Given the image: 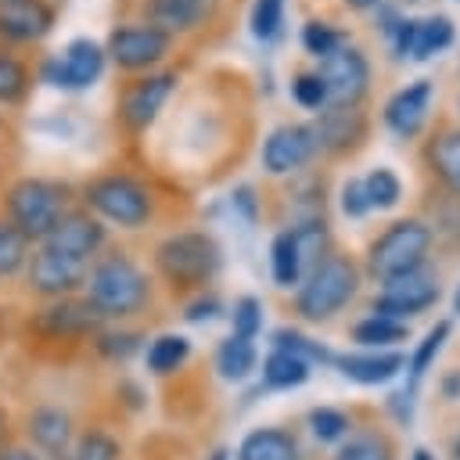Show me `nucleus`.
Wrapping results in <instances>:
<instances>
[{
	"label": "nucleus",
	"instance_id": "27",
	"mask_svg": "<svg viewBox=\"0 0 460 460\" xmlns=\"http://www.w3.org/2000/svg\"><path fill=\"white\" fill-rule=\"evenodd\" d=\"M255 359H259L255 345H252L248 338H237V334L223 338L219 349H216V370H219V377H226V381H244V377L255 370Z\"/></svg>",
	"mask_w": 460,
	"mask_h": 460
},
{
	"label": "nucleus",
	"instance_id": "16",
	"mask_svg": "<svg viewBox=\"0 0 460 460\" xmlns=\"http://www.w3.org/2000/svg\"><path fill=\"white\" fill-rule=\"evenodd\" d=\"M435 302H438V277L428 266H420V270H410V273H402L395 280H385V288L374 298L370 313L406 323V316H417V313L431 309Z\"/></svg>",
	"mask_w": 460,
	"mask_h": 460
},
{
	"label": "nucleus",
	"instance_id": "17",
	"mask_svg": "<svg viewBox=\"0 0 460 460\" xmlns=\"http://www.w3.org/2000/svg\"><path fill=\"white\" fill-rule=\"evenodd\" d=\"M40 244L50 248V252H61V255H68V259L93 262V259L101 255V248L108 244V226H104L93 212H86L83 205H72V208L58 219V226H54Z\"/></svg>",
	"mask_w": 460,
	"mask_h": 460
},
{
	"label": "nucleus",
	"instance_id": "35",
	"mask_svg": "<svg viewBox=\"0 0 460 460\" xmlns=\"http://www.w3.org/2000/svg\"><path fill=\"white\" fill-rule=\"evenodd\" d=\"M29 252H32V244L0 216V280L22 273L29 262Z\"/></svg>",
	"mask_w": 460,
	"mask_h": 460
},
{
	"label": "nucleus",
	"instance_id": "13",
	"mask_svg": "<svg viewBox=\"0 0 460 460\" xmlns=\"http://www.w3.org/2000/svg\"><path fill=\"white\" fill-rule=\"evenodd\" d=\"M309 126L316 137V151L331 158H349L370 140V119L359 104H327Z\"/></svg>",
	"mask_w": 460,
	"mask_h": 460
},
{
	"label": "nucleus",
	"instance_id": "41",
	"mask_svg": "<svg viewBox=\"0 0 460 460\" xmlns=\"http://www.w3.org/2000/svg\"><path fill=\"white\" fill-rule=\"evenodd\" d=\"M68 460H119V442L104 431H90L75 442L72 456Z\"/></svg>",
	"mask_w": 460,
	"mask_h": 460
},
{
	"label": "nucleus",
	"instance_id": "39",
	"mask_svg": "<svg viewBox=\"0 0 460 460\" xmlns=\"http://www.w3.org/2000/svg\"><path fill=\"white\" fill-rule=\"evenodd\" d=\"M90 341H93V349H97L101 356H108V359H126V356H133V352L140 349V334H137V331H108V327H101Z\"/></svg>",
	"mask_w": 460,
	"mask_h": 460
},
{
	"label": "nucleus",
	"instance_id": "32",
	"mask_svg": "<svg viewBox=\"0 0 460 460\" xmlns=\"http://www.w3.org/2000/svg\"><path fill=\"white\" fill-rule=\"evenodd\" d=\"M341 43H349V36H345L338 25L323 22V18H309V22L302 25V47H305V54L316 58V61H323L327 54H334Z\"/></svg>",
	"mask_w": 460,
	"mask_h": 460
},
{
	"label": "nucleus",
	"instance_id": "53",
	"mask_svg": "<svg viewBox=\"0 0 460 460\" xmlns=\"http://www.w3.org/2000/svg\"><path fill=\"white\" fill-rule=\"evenodd\" d=\"M226 456H230V453H226V449H216V453H212V456H208V460H226Z\"/></svg>",
	"mask_w": 460,
	"mask_h": 460
},
{
	"label": "nucleus",
	"instance_id": "8",
	"mask_svg": "<svg viewBox=\"0 0 460 460\" xmlns=\"http://www.w3.org/2000/svg\"><path fill=\"white\" fill-rule=\"evenodd\" d=\"M176 50H180V43L169 32H162L147 22H133V18L115 22L104 40V54L122 75H144V72L165 68Z\"/></svg>",
	"mask_w": 460,
	"mask_h": 460
},
{
	"label": "nucleus",
	"instance_id": "50",
	"mask_svg": "<svg viewBox=\"0 0 460 460\" xmlns=\"http://www.w3.org/2000/svg\"><path fill=\"white\" fill-rule=\"evenodd\" d=\"M7 183V158H4V144H0V190Z\"/></svg>",
	"mask_w": 460,
	"mask_h": 460
},
{
	"label": "nucleus",
	"instance_id": "28",
	"mask_svg": "<svg viewBox=\"0 0 460 460\" xmlns=\"http://www.w3.org/2000/svg\"><path fill=\"white\" fill-rule=\"evenodd\" d=\"M410 338V323L402 320H388V316H363L356 327H352V341H359L363 349H385V345H399Z\"/></svg>",
	"mask_w": 460,
	"mask_h": 460
},
{
	"label": "nucleus",
	"instance_id": "56",
	"mask_svg": "<svg viewBox=\"0 0 460 460\" xmlns=\"http://www.w3.org/2000/svg\"><path fill=\"white\" fill-rule=\"evenodd\" d=\"M0 4H7V0H0Z\"/></svg>",
	"mask_w": 460,
	"mask_h": 460
},
{
	"label": "nucleus",
	"instance_id": "9",
	"mask_svg": "<svg viewBox=\"0 0 460 460\" xmlns=\"http://www.w3.org/2000/svg\"><path fill=\"white\" fill-rule=\"evenodd\" d=\"M431 241H435V234H431V226L424 219H395L367 248L370 277H377L385 284V280H395V277H402L410 270H420L428 262Z\"/></svg>",
	"mask_w": 460,
	"mask_h": 460
},
{
	"label": "nucleus",
	"instance_id": "5",
	"mask_svg": "<svg viewBox=\"0 0 460 460\" xmlns=\"http://www.w3.org/2000/svg\"><path fill=\"white\" fill-rule=\"evenodd\" d=\"M180 83H183V72L176 65H165V68H155L144 75H126L115 90V108H111L119 137L122 140L147 137L155 129V122L162 119L169 97L180 90Z\"/></svg>",
	"mask_w": 460,
	"mask_h": 460
},
{
	"label": "nucleus",
	"instance_id": "7",
	"mask_svg": "<svg viewBox=\"0 0 460 460\" xmlns=\"http://www.w3.org/2000/svg\"><path fill=\"white\" fill-rule=\"evenodd\" d=\"M104 68H108V54H104V43L93 36H72L61 50L40 54L32 61L36 83H43L58 93H83V90L97 86Z\"/></svg>",
	"mask_w": 460,
	"mask_h": 460
},
{
	"label": "nucleus",
	"instance_id": "52",
	"mask_svg": "<svg viewBox=\"0 0 460 460\" xmlns=\"http://www.w3.org/2000/svg\"><path fill=\"white\" fill-rule=\"evenodd\" d=\"M453 313L460 316V288H456V295H453Z\"/></svg>",
	"mask_w": 460,
	"mask_h": 460
},
{
	"label": "nucleus",
	"instance_id": "49",
	"mask_svg": "<svg viewBox=\"0 0 460 460\" xmlns=\"http://www.w3.org/2000/svg\"><path fill=\"white\" fill-rule=\"evenodd\" d=\"M0 140H4V144L14 140V133H11V115H7V111H0Z\"/></svg>",
	"mask_w": 460,
	"mask_h": 460
},
{
	"label": "nucleus",
	"instance_id": "30",
	"mask_svg": "<svg viewBox=\"0 0 460 460\" xmlns=\"http://www.w3.org/2000/svg\"><path fill=\"white\" fill-rule=\"evenodd\" d=\"M305 377H309V363L298 359V356H291V352L273 349L262 359V381H266V388H298Z\"/></svg>",
	"mask_w": 460,
	"mask_h": 460
},
{
	"label": "nucleus",
	"instance_id": "44",
	"mask_svg": "<svg viewBox=\"0 0 460 460\" xmlns=\"http://www.w3.org/2000/svg\"><path fill=\"white\" fill-rule=\"evenodd\" d=\"M413 36H417V18H413V14H402V22L395 25V32L388 36V43H392V58H395V61H406V58H410V50H413Z\"/></svg>",
	"mask_w": 460,
	"mask_h": 460
},
{
	"label": "nucleus",
	"instance_id": "33",
	"mask_svg": "<svg viewBox=\"0 0 460 460\" xmlns=\"http://www.w3.org/2000/svg\"><path fill=\"white\" fill-rule=\"evenodd\" d=\"M449 331H453V323H449V320H438V323L424 334V341L417 345V352L410 356V363H406V370H410V392L417 388V381L428 374V367H431V363H435V356L442 352V345H446Z\"/></svg>",
	"mask_w": 460,
	"mask_h": 460
},
{
	"label": "nucleus",
	"instance_id": "4",
	"mask_svg": "<svg viewBox=\"0 0 460 460\" xmlns=\"http://www.w3.org/2000/svg\"><path fill=\"white\" fill-rule=\"evenodd\" d=\"M223 266V248L208 230H172L155 244V270L172 291H205Z\"/></svg>",
	"mask_w": 460,
	"mask_h": 460
},
{
	"label": "nucleus",
	"instance_id": "43",
	"mask_svg": "<svg viewBox=\"0 0 460 460\" xmlns=\"http://www.w3.org/2000/svg\"><path fill=\"white\" fill-rule=\"evenodd\" d=\"M338 205H341V212H345L349 219H363V216L370 212V201H367V194H363V176H349V180L341 183Z\"/></svg>",
	"mask_w": 460,
	"mask_h": 460
},
{
	"label": "nucleus",
	"instance_id": "42",
	"mask_svg": "<svg viewBox=\"0 0 460 460\" xmlns=\"http://www.w3.org/2000/svg\"><path fill=\"white\" fill-rule=\"evenodd\" d=\"M309 428H313V435H316L320 442H334V438H341V435L349 431V417H345L341 410L320 406V410L309 413Z\"/></svg>",
	"mask_w": 460,
	"mask_h": 460
},
{
	"label": "nucleus",
	"instance_id": "2",
	"mask_svg": "<svg viewBox=\"0 0 460 460\" xmlns=\"http://www.w3.org/2000/svg\"><path fill=\"white\" fill-rule=\"evenodd\" d=\"M75 201L93 212L101 223L119 230H144L155 219V190L144 176L129 169H101L86 176L75 190Z\"/></svg>",
	"mask_w": 460,
	"mask_h": 460
},
{
	"label": "nucleus",
	"instance_id": "15",
	"mask_svg": "<svg viewBox=\"0 0 460 460\" xmlns=\"http://www.w3.org/2000/svg\"><path fill=\"white\" fill-rule=\"evenodd\" d=\"M327 86V104H359L370 90V61L356 43H341L316 68Z\"/></svg>",
	"mask_w": 460,
	"mask_h": 460
},
{
	"label": "nucleus",
	"instance_id": "12",
	"mask_svg": "<svg viewBox=\"0 0 460 460\" xmlns=\"http://www.w3.org/2000/svg\"><path fill=\"white\" fill-rule=\"evenodd\" d=\"M86 270L90 262H79V259H68L61 252H50L43 244H32L29 252V262H25V284L32 295L54 302V298H68V295H79L83 291V280H86Z\"/></svg>",
	"mask_w": 460,
	"mask_h": 460
},
{
	"label": "nucleus",
	"instance_id": "40",
	"mask_svg": "<svg viewBox=\"0 0 460 460\" xmlns=\"http://www.w3.org/2000/svg\"><path fill=\"white\" fill-rule=\"evenodd\" d=\"M230 320H234V334H237V338L255 341V334L262 331V302H259L255 295H241V298L234 302Z\"/></svg>",
	"mask_w": 460,
	"mask_h": 460
},
{
	"label": "nucleus",
	"instance_id": "45",
	"mask_svg": "<svg viewBox=\"0 0 460 460\" xmlns=\"http://www.w3.org/2000/svg\"><path fill=\"white\" fill-rule=\"evenodd\" d=\"M219 298L216 295H205V291H198V298L194 302H187V309H183V316L190 320V323H205V320H216L219 316Z\"/></svg>",
	"mask_w": 460,
	"mask_h": 460
},
{
	"label": "nucleus",
	"instance_id": "3",
	"mask_svg": "<svg viewBox=\"0 0 460 460\" xmlns=\"http://www.w3.org/2000/svg\"><path fill=\"white\" fill-rule=\"evenodd\" d=\"M83 298L104 316V323L108 320H126V316H137V313L147 309L151 280L126 252L97 255L86 270Z\"/></svg>",
	"mask_w": 460,
	"mask_h": 460
},
{
	"label": "nucleus",
	"instance_id": "18",
	"mask_svg": "<svg viewBox=\"0 0 460 460\" xmlns=\"http://www.w3.org/2000/svg\"><path fill=\"white\" fill-rule=\"evenodd\" d=\"M36 331L50 341H83L93 338L104 327V316L83 298V295H68V298H54L36 313Z\"/></svg>",
	"mask_w": 460,
	"mask_h": 460
},
{
	"label": "nucleus",
	"instance_id": "48",
	"mask_svg": "<svg viewBox=\"0 0 460 460\" xmlns=\"http://www.w3.org/2000/svg\"><path fill=\"white\" fill-rule=\"evenodd\" d=\"M0 460H40L36 453H29V449H7Z\"/></svg>",
	"mask_w": 460,
	"mask_h": 460
},
{
	"label": "nucleus",
	"instance_id": "46",
	"mask_svg": "<svg viewBox=\"0 0 460 460\" xmlns=\"http://www.w3.org/2000/svg\"><path fill=\"white\" fill-rule=\"evenodd\" d=\"M230 205L248 219V223H255L259 219V198H255V190L248 187V183H241V187H234V194H230Z\"/></svg>",
	"mask_w": 460,
	"mask_h": 460
},
{
	"label": "nucleus",
	"instance_id": "36",
	"mask_svg": "<svg viewBox=\"0 0 460 460\" xmlns=\"http://www.w3.org/2000/svg\"><path fill=\"white\" fill-rule=\"evenodd\" d=\"M273 349L291 352V356L305 359L309 367H313V363H334V352H327L320 341H313V338H305V334H298V331H291V327L273 331Z\"/></svg>",
	"mask_w": 460,
	"mask_h": 460
},
{
	"label": "nucleus",
	"instance_id": "1",
	"mask_svg": "<svg viewBox=\"0 0 460 460\" xmlns=\"http://www.w3.org/2000/svg\"><path fill=\"white\" fill-rule=\"evenodd\" d=\"M72 205H75V187L61 176L22 172V176L7 180L0 190V216L29 244H40Z\"/></svg>",
	"mask_w": 460,
	"mask_h": 460
},
{
	"label": "nucleus",
	"instance_id": "24",
	"mask_svg": "<svg viewBox=\"0 0 460 460\" xmlns=\"http://www.w3.org/2000/svg\"><path fill=\"white\" fill-rule=\"evenodd\" d=\"M237 460H298V442L280 428H259L241 438Z\"/></svg>",
	"mask_w": 460,
	"mask_h": 460
},
{
	"label": "nucleus",
	"instance_id": "6",
	"mask_svg": "<svg viewBox=\"0 0 460 460\" xmlns=\"http://www.w3.org/2000/svg\"><path fill=\"white\" fill-rule=\"evenodd\" d=\"M359 291V266L349 255H323L295 288V313L309 323H323L341 313Z\"/></svg>",
	"mask_w": 460,
	"mask_h": 460
},
{
	"label": "nucleus",
	"instance_id": "11",
	"mask_svg": "<svg viewBox=\"0 0 460 460\" xmlns=\"http://www.w3.org/2000/svg\"><path fill=\"white\" fill-rule=\"evenodd\" d=\"M58 0H7L0 4V50L25 54L40 47L58 25Z\"/></svg>",
	"mask_w": 460,
	"mask_h": 460
},
{
	"label": "nucleus",
	"instance_id": "37",
	"mask_svg": "<svg viewBox=\"0 0 460 460\" xmlns=\"http://www.w3.org/2000/svg\"><path fill=\"white\" fill-rule=\"evenodd\" d=\"M334 460H392V446L385 435L377 431H363V435H352Z\"/></svg>",
	"mask_w": 460,
	"mask_h": 460
},
{
	"label": "nucleus",
	"instance_id": "31",
	"mask_svg": "<svg viewBox=\"0 0 460 460\" xmlns=\"http://www.w3.org/2000/svg\"><path fill=\"white\" fill-rule=\"evenodd\" d=\"M363 194H367L370 208L388 212V208H395V205L402 201V180H399L395 169L377 165V169H370V172L363 176Z\"/></svg>",
	"mask_w": 460,
	"mask_h": 460
},
{
	"label": "nucleus",
	"instance_id": "14",
	"mask_svg": "<svg viewBox=\"0 0 460 460\" xmlns=\"http://www.w3.org/2000/svg\"><path fill=\"white\" fill-rule=\"evenodd\" d=\"M316 137L309 122H280L262 137V169L270 176H295L316 158Z\"/></svg>",
	"mask_w": 460,
	"mask_h": 460
},
{
	"label": "nucleus",
	"instance_id": "29",
	"mask_svg": "<svg viewBox=\"0 0 460 460\" xmlns=\"http://www.w3.org/2000/svg\"><path fill=\"white\" fill-rule=\"evenodd\" d=\"M187 356H190V338H183V334H158L147 345V356L144 359H147V370L151 374L165 377V374L180 370L187 363Z\"/></svg>",
	"mask_w": 460,
	"mask_h": 460
},
{
	"label": "nucleus",
	"instance_id": "26",
	"mask_svg": "<svg viewBox=\"0 0 460 460\" xmlns=\"http://www.w3.org/2000/svg\"><path fill=\"white\" fill-rule=\"evenodd\" d=\"M453 40H456V25H453V18H446V14L417 18V36H413V50H410V58H413V61H431L435 54L449 50Z\"/></svg>",
	"mask_w": 460,
	"mask_h": 460
},
{
	"label": "nucleus",
	"instance_id": "20",
	"mask_svg": "<svg viewBox=\"0 0 460 460\" xmlns=\"http://www.w3.org/2000/svg\"><path fill=\"white\" fill-rule=\"evenodd\" d=\"M334 367L356 381V385H385L392 381L402 367H406V356L395 352V349H370V352H345V356H334Z\"/></svg>",
	"mask_w": 460,
	"mask_h": 460
},
{
	"label": "nucleus",
	"instance_id": "10",
	"mask_svg": "<svg viewBox=\"0 0 460 460\" xmlns=\"http://www.w3.org/2000/svg\"><path fill=\"white\" fill-rule=\"evenodd\" d=\"M230 4L237 0H126L122 11L133 22H147L169 32L176 43H183V40H201L212 25H219Z\"/></svg>",
	"mask_w": 460,
	"mask_h": 460
},
{
	"label": "nucleus",
	"instance_id": "55",
	"mask_svg": "<svg viewBox=\"0 0 460 460\" xmlns=\"http://www.w3.org/2000/svg\"><path fill=\"white\" fill-rule=\"evenodd\" d=\"M456 115H460V101H456Z\"/></svg>",
	"mask_w": 460,
	"mask_h": 460
},
{
	"label": "nucleus",
	"instance_id": "22",
	"mask_svg": "<svg viewBox=\"0 0 460 460\" xmlns=\"http://www.w3.org/2000/svg\"><path fill=\"white\" fill-rule=\"evenodd\" d=\"M424 165L449 194L460 198V126H442L438 133H431L424 147Z\"/></svg>",
	"mask_w": 460,
	"mask_h": 460
},
{
	"label": "nucleus",
	"instance_id": "54",
	"mask_svg": "<svg viewBox=\"0 0 460 460\" xmlns=\"http://www.w3.org/2000/svg\"><path fill=\"white\" fill-rule=\"evenodd\" d=\"M453 453H456V460H460V438H456V446H453Z\"/></svg>",
	"mask_w": 460,
	"mask_h": 460
},
{
	"label": "nucleus",
	"instance_id": "34",
	"mask_svg": "<svg viewBox=\"0 0 460 460\" xmlns=\"http://www.w3.org/2000/svg\"><path fill=\"white\" fill-rule=\"evenodd\" d=\"M248 29L259 43H273L284 32V0H252Z\"/></svg>",
	"mask_w": 460,
	"mask_h": 460
},
{
	"label": "nucleus",
	"instance_id": "25",
	"mask_svg": "<svg viewBox=\"0 0 460 460\" xmlns=\"http://www.w3.org/2000/svg\"><path fill=\"white\" fill-rule=\"evenodd\" d=\"M270 273H273V284L284 291L298 288L302 280V252H298V237L291 226L277 230L270 241Z\"/></svg>",
	"mask_w": 460,
	"mask_h": 460
},
{
	"label": "nucleus",
	"instance_id": "38",
	"mask_svg": "<svg viewBox=\"0 0 460 460\" xmlns=\"http://www.w3.org/2000/svg\"><path fill=\"white\" fill-rule=\"evenodd\" d=\"M291 101L305 111H320L327 108V86L316 72H295L291 75Z\"/></svg>",
	"mask_w": 460,
	"mask_h": 460
},
{
	"label": "nucleus",
	"instance_id": "51",
	"mask_svg": "<svg viewBox=\"0 0 460 460\" xmlns=\"http://www.w3.org/2000/svg\"><path fill=\"white\" fill-rule=\"evenodd\" d=\"M413 460H435V456H431L428 449H417V453H413Z\"/></svg>",
	"mask_w": 460,
	"mask_h": 460
},
{
	"label": "nucleus",
	"instance_id": "47",
	"mask_svg": "<svg viewBox=\"0 0 460 460\" xmlns=\"http://www.w3.org/2000/svg\"><path fill=\"white\" fill-rule=\"evenodd\" d=\"M349 11H374L377 4H385V0H341Z\"/></svg>",
	"mask_w": 460,
	"mask_h": 460
},
{
	"label": "nucleus",
	"instance_id": "23",
	"mask_svg": "<svg viewBox=\"0 0 460 460\" xmlns=\"http://www.w3.org/2000/svg\"><path fill=\"white\" fill-rule=\"evenodd\" d=\"M29 438L50 453V456H61L68 449V438H72V420L65 410L58 406H40L32 417H29Z\"/></svg>",
	"mask_w": 460,
	"mask_h": 460
},
{
	"label": "nucleus",
	"instance_id": "19",
	"mask_svg": "<svg viewBox=\"0 0 460 460\" xmlns=\"http://www.w3.org/2000/svg\"><path fill=\"white\" fill-rule=\"evenodd\" d=\"M431 97H435V79H428V75H420V79L399 86V90L385 101V108H381L385 126H388L399 140L420 137V129H424V122H428V111H431Z\"/></svg>",
	"mask_w": 460,
	"mask_h": 460
},
{
	"label": "nucleus",
	"instance_id": "21",
	"mask_svg": "<svg viewBox=\"0 0 460 460\" xmlns=\"http://www.w3.org/2000/svg\"><path fill=\"white\" fill-rule=\"evenodd\" d=\"M36 93V72L25 54L0 50V111H18Z\"/></svg>",
	"mask_w": 460,
	"mask_h": 460
}]
</instances>
